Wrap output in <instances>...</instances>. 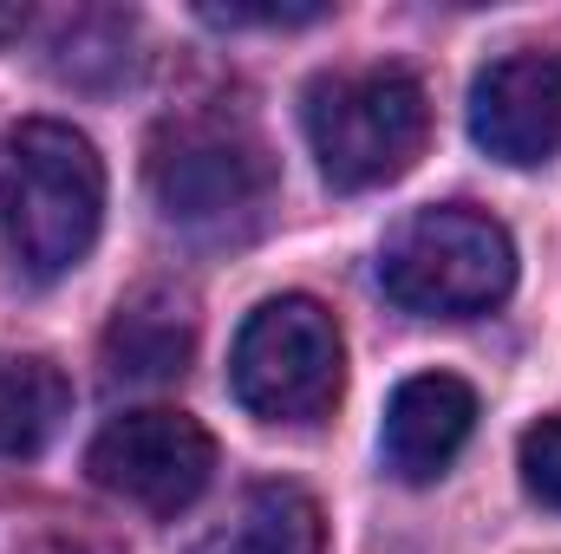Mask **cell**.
Here are the masks:
<instances>
[{
    "mask_svg": "<svg viewBox=\"0 0 561 554\" xmlns=\"http://www.w3.org/2000/svg\"><path fill=\"white\" fill-rule=\"evenodd\" d=\"M105 222V163L85 131L26 118L0 138V235L26 275H72Z\"/></svg>",
    "mask_w": 561,
    "mask_h": 554,
    "instance_id": "1",
    "label": "cell"
},
{
    "mask_svg": "<svg viewBox=\"0 0 561 554\" xmlns=\"http://www.w3.org/2000/svg\"><path fill=\"white\" fill-rule=\"evenodd\" d=\"M340 385H346V339L320 300L280 293L242 320L236 353H229V392L249 417L313 424L333 412Z\"/></svg>",
    "mask_w": 561,
    "mask_h": 554,
    "instance_id": "5",
    "label": "cell"
},
{
    "mask_svg": "<svg viewBox=\"0 0 561 554\" xmlns=\"http://www.w3.org/2000/svg\"><path fill=\"white\" fill-rule=\"evenodd\" d=\"M203 20H216V26H307V20H327V7H203Z\"/></svg>",
    "mask_w": 561,
    "mask_h": 554,
    "instance_id": "13",
    "label": "cell"
},
{
    "mask_svg": "<svg viewBox=\"0 0 561 554\" xmlns=\"http://www.w3.org/2000/svg\"><path fill=\"white\" fill-rule=\"evenodd\" d=\"M470 138L510 170H536L561 150V59L516 46L470 85Z\"/></svg>",
    "mask_w": 561,
    "mask_h": 554,
    "instance_id": "7",
    "label": "cell"
},
{
    "mask_svg": "<svg viewBox=\"0 0 561 554\" xmlns=\"http://www.w3.org/2000/svg\"><path fill=\"white\" fill-rule=\"evenodd\" d=\"M72 412V385L39 353H0V457H39Z\"/></svg>",
    "mask_w": 561,
    "mask_h": 554,
    "instance_id": "11",
    "label": "cell"
},
{
    "mask_svg": "<svg viewBox=\"0 0 561 554\" xmlns=\"http://www.w3.org/2000/svg\"><path fill=\"white\" fill-rule=\"evenodd\" d=\"M300 125L333 189H379L419 163L431 138V99L405 66L320 72L300 99Z\"/></svg>",
    "mask_w": 561,
    "mask_h": 554,
    "instance_id": "3",
    "label": "cell"
},
{
    "mask_svg": "<svg viewBox=\"0 0 561 554\" xmlns=\"http://www.w3.org/2000/svg\"><path fill=\"white\" fill-rule=\"evenodd\" d=\"M379 287L405 313H437V320L490 313L516 287V242L496 216L463 209V203H437V209L405 216L386 235Z\"/></svg>",
    "mask_w": 561,
    "mask_h": 554,
    "instance_id": "4",
    "label": "cell"
},
{
    "mask_svg": "<svg viewBox=\"0 0 561 554\" xmlns=\"http://www.w3.org/2000/svg\"><path fill=\"white\" fill-rule=\"evenodd\" d=\"M470 430H477V392L457 372H419L386 405V430H379L386 470L399 483H437L450 457L470 443Z\"/></svg>",
    "mask_w": 561,
    "mask_h": 554,
    "instance_id": "8",
    "label": "cell"
},
{
    "mask_svg": "<svg viewBox=\"0 0 561 554\" xmlns=\"http://www.w3.org/2000/svg\"><path fill=\"white\" fill-rule=\"evenodd\" d=\"M196 353V313L176 287H138L105 326V366L125 385H170Z\"/></svg>",
    "mask_w": 561,
    "mask_h": 554,
    "instance_id": "9",
    "label": "cell"
},
{
    "mask_svg": "<svg viewBox=\"0 0 561 554\" xmlns=\"http://www.w3.org/2000/svg\"><path fill=\"white\" fill-rule=\"evenodd\" d=\"M190 554H327V516L300 483H249Z\"/></svg>",
    "mask_w": 561,
    "mask_h": 554,
    "instance_id": "10",
    "label": "cell"
},
{
    "mask_svg": "<svg viewBox=\"0 0 561 554\" xmlns=\"http://www.w3.org/2000/svg\"><path fill=\"white\" fill-rule=\"evenodd\" d=\"M150 196L163 222L190 235H249L275 196V157L262 131L229 105L170 112L144 150Z\"/></svg>",
    "mask_w": 561,
    "mask_h": 554,
    "instance_id": "2",
    "label": "cell"
},
{
    "mask_svg": "<svg viewBox=\"0 0 561 554\" xmlns=\"http://www.w3.org/2000/svg\"><path fill=\"white\" fill-rule=\"evenodd\" d=\"M516 463H523V489H529L536 503L561 509V412L536 417V424L523 430V443H516Z\"/></svg>",
    "mask_w": 561,
    "mask_h": 554,
    "instance_id": "12",
    "label": "cell"
},
{
    "mask_svg": "<svg viewBox=\"0 0 561 554\" xmlns=\"http://www.w3.org/2000/svg\"><path fill=\"white\" fill-rule=\"evenodd\" d=\"M85 470H92V483L105 496L138 503L150 516H176V509H190L209 489V476H216V437L190 412L150 405V412L112 417L92 437Z\"/></svg>",
    "mask_w": 561,
    "mask_h": 554,
    "instance_id": "6",
    "label": "cell"
},
{
    "mask_svg": "<svg viewBox=\"0 0 561 554\" xmlns=\"http://www.w3.org/2000/svg\"><path fill=\"white\" fill-rule=\"evenodd\" d=\"M20 26H26V7H0V46H7Z\"/></svg>",
    "mask_w": 561,
    "mask_h": 554,
    "instance_id": "14",
    "label": "cell"
}]
</instances>
